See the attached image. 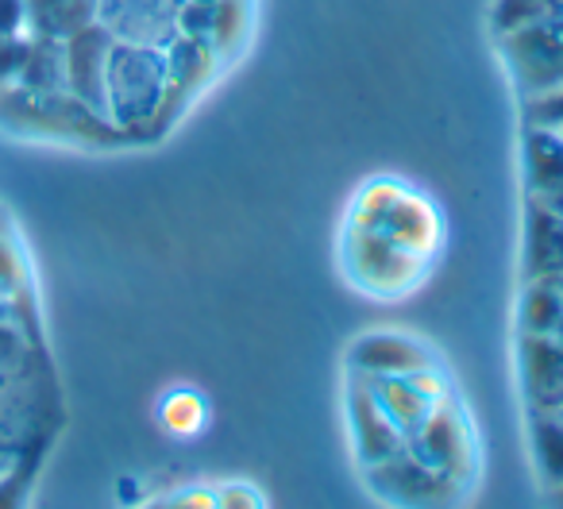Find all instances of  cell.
<instances>
[{
  "label": "cell",
  "mask_w": 563,
  "mask_h": 509,
  "mask_svg": "<svg viewBox=\"0 0 563 509\" xmlns=\"http://www.w3.org/2000/svg\"><path fill=\"white\" fill-rule=\"evenodd\" d=\"M521 375L540 413H563V347L552 336L521 340Z\"/></svg>",
  "instance_id": "7a4b0ae2"
},
{
  "label": "cell",
  "mask_w": 563,
  "mask_h": 509,
  "mask_svg": "<svg viewBox=\"0 0 563 509\" xmlns=\"http://www.w3.org/2000/svg\"><path fill=\"white\" fill-rule=\"evenodd\" d=\"M560 290H563V275H560Z\"/></svg>",
  "instance_id": "30bf717a"
},
{
  "label": "cell",
  "mask_w": 563,
  "mask_h": 509,
  "mask_svg": "<svg viewBox=\"0 0 563 509\" xmlns=\"http://www.w3.org/2000/svg\"><path fill=\"white\" fill-rule=\"evenodd\" d=\"M197 406H201V398L197 394H181V398H170V406H166V421H170V429H201V413H197Z\"/></svg>",
  "instance_id": "ba28073f"
},
{
  "label": "cell",
  "mask_w": 563,
  "mask_h": 509,
  "mask_svg": "<svg viewBox=\"0 0 563 509\" xmlns=\"http://www.w3.org/2000/svg\"><path fill=\"white\" fill-rule=\"evenodd\" d=\"M525 112H529V128L560 132L563 128V89H552V93H540V97H532V101H525Z\"/></svg>",
  "instance_id": "52a82bcc"
},
{
  "label": "cell",
  "mask_w": 563,
  "mask_h": 509,
  "mask_svg": "<svg viewBox=\"0 0 563 509\" xmlns=\"http://www.w3.org/2000/svg\"><path fill=\"white\" fill-rule=\"evenodd\" d=\"M552 340H555V344H560V347H563V321H560V324H555V332H552Z\"/></svg>",
  "instance_id": "9c48e42d"
},
{
  "label": "cell",
  "mask_w": 563,
  "mask_h": 509,
  "mask_svg": "<svg viewBox=\"0 0 563 509\" xmlns=\"http://www.w3.org/2000/svg\"><path fill=\"white\" fill-rule=\"evenodd\" d=\"M560 140H563V128H560Z\"/></svg>",
  "instance_id": "8fae6325"
},
{
  "label": "cell",
  "mask_w": 563,
  "mask_h": 509,
  "mask_svg": "<svg viewBox=\"0 0 563 509\" xmlns=\"http://www.w3.org/2000/svg\"><path fill=\"white\" fill-rule=\"evenodd\" d=\"M490 40L521 101L563 89V20H537Z\"/></svg>",
  "instance_id": "6da1fadb"
},
{
  "label": "cell",
  "mask_w": 563,
  "mask_h": 509,
  "mask_svg": "<svg viewBox=\"0 0 563 509\" xmlns=\"http://www.w3.org/2000/svg\"><path fill=\"white\" fill-rule=\"evenodd\" d=\"M529 240H525V267L529 278H560L563 275V217L548 204H529Z\"/></svg>",
  "instance_id": "3957f363"
},
{
  "label": "cell",
  "mask_w": 563,
  "mask_h": 509,
  "mask_svg": "<svg viewBox=\"0 0 563 509\" xmlns=\"http://www.w3.org/2000/svg\"><path fill=\"white\" fill-rule=\"evenodd\" d=\"M537 455L544 463V471L563 483V417L555 413H540L537 421Z\"/></svg>",
  "instance_id": "8992f818"
},
{
  "label": "cell",
  "mask_w": 563,
  "mask_h": 509,
  "mask_svg": "<svg viewBox=\"0 0 563 509\" xmlns=\"http://www.w3.org/2000/svg\"><path fill=\"white\" fill-rule=\"evenodd\" d=\"M563 321V290L560 278H532L521 301V329L525 336H552Z\"/></svg>",
  "instance_id": "277c9868"
},
{
  "label": "cell",
  "mask_w": 563,
  "mask_h": 509,
  "mask_svg": "<svg viewBox=\"0 0 563 509\" xmlns=\"http://www.w3.org/2000/svg\"><path fill=\"white\" fill-rule=\"evenodd\" d=\"M537 20H563V0H494L486 9L490 35H501L521 24H537Z\"/></svg>",
  "instance_id": "5b68a950"
}]
</instances>
